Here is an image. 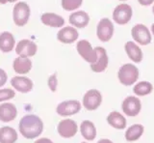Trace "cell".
Segmentation results:
<instances>
[{"instance_id":"6da1fadb","label":"cell","mask_w":154,"mask_h":143,"mask_svg":"<svg viewBox=\"0 0 154 143\" xmlns=\"http://www.w3.org/2000/svg\"><path fill=\"white\" fill-rule=\"evenodd\" d=\"M20 135L26 139H34L40 136L43 132V122L42 119L34 114L23 116L18 124Z\"/></svg>"},{"instance_id":"7a4b0ae2","label":"cell","mask_w":154,"mask_h":143,"mask_svg":"<svg viewBox=\"0 0 154 143\" xmlns=\"http://www.w3.org/2000/svg\"><path fill=\"white\" fill-rule=\"evenodd\" d=\"M119 82L125 86H131L139 78V69L133 64H124L119 68L118 73Z\"/></svg>"},{"instance_id":"3957f363","label":"cell","mask_w":154,"mask_h":143,"mask_svg":"<svg viewBox=\"0 0 154 143\" xmlns=\"http://www.w3.org/2000/svg\"><path fill=\"white\" fill-rule=\"evenodd\" d=\"M30 17V7L26 2H18L14 7L13 18L17 26H24Z\"/></svg>"},{"instance_id":"277c9868","label":"cell","mask_w":154,"mask_h":143,"mask_svg":"<svg viewBox=\"0 0 154 143\" xmlns=\"http://www.w3.org/2000/svg\"><path fill=\"white\" fill-rule=\"evenodd\" d=\"M82 104L77 100H69L60 103L56 107V112L62 117L75 115L81 110Z\"/></svg>"},{"instance_id":"5b68a950","label":"cell","mask_w":154,"mask_h":143,"mask_svg":"<svg viewBox=\"0 0 154 143\" xmlns=\"http://www.w3.org/2000/svg\"><path fill=\"white\" fill-rule=\"evenodd\" d=\"M102 103V95L96 89L88 90L83 97V106L89 111H94L97 109Z\"/></svg>"},{"instance_id":"8992f818","label":"cell","mask_w":154,"mask_h":143,"mask_svg":"<svg viewBox=\"0 0 154 143\" xmlns=\"http://www.w3.org/2000/svg\"><path fill=\"white\" fill-rule=\"evenodd\" d=\"M122 109L124 114L127 116L135 117L141 112L142 109V103L141 100L137 97L129 96L123 100L122 103Z\"/></svg>"},{"instance_id":"52a82bcc","label":"cell","mask_w":154,"mask_h":143,"mask_svg":"<svg viewBox=\"0 0 154 143\" xmlns=\"http://www.w3.org/2000/svg\"><path fill=\"white\" fill-rule=\"evenodd\" d=\"M57 132L63 138H71L78 132V125L72 119H64L58 124Z\"/></svg>"},{"instance_id":"ba28073f","label":"cell","mask_w":154,"mask_h":143,"mask_svg":"<svg viewBox=\"0 0 154 143\" xmlns=\"http://www.w3.org/2000/svg\"><path fill=\"white\" fill-rule=\"evenodd\" d=\"M76 49L78 51L79 55L90 64H93L96 60V51L93 49L91 43L87 40H81L77 43Z\"/></svg>"},{"instance_id":"9c48e42d","label":"cell","mask_w":154,"mask_h":143,"mask_svg":"<svg viewBox=\"0 0 154 143\" xmlns=\"http://www.w3.org/2000/svg\"><path fill=\"white\" fill-rule=\"evenodd\" d=\"M96 35L101 42H108L114 35V24L109 18H102L96 27Z\"/></svg>"},{"instance_id":"30bf717a","label":"cell","mask_w":154,"mask_h":143,"mask_svg":"<svg viewBox=\"0 0 154 143\" xmlns=\"http://www.w3.org/2000/svg\"><path fill=\"white\" fill-rule=\"evenodd\" d=\"M132 17V8L128 4H120L115 8L113 12V20L118 24L123 25L130 21Z\"/></svg>"},{"instance_id":"8fae6325","label":"cell","mask_w":154,"mask_h":143,"mask_svg":"<svg viewBox=\"0 0 154 143\" xmlns=\"http://www.w3.org/2000/svg\"><path fill=\"white\" fill-rule=\"evenodd\" d=\"M94 50L96 51V60L94 63L91 64V69L94 73H102L108 67L109 58L107 55L106 49L102 46H96L94 47Z\"/></svg>"},{"instance_id":"7c38bea8","label":"cell","mask_w":154,"mask_h":143,"mask_svg":"<svg viewBox=\"0 0 154 143\" xmlns=\"http://www.w3.org/2000/svg\"><path fill=\"white\" fill-rule=\"evenodd\" d=\"M131 34L135 42H137L139 45L147 46L151 42V34L149 32L148 28L143 24H136L131 31Z\"/></svg>"},{"instance_id":"4fadbf2b","label":"cell","mask_w":154,"mask_h":143,"mask_svg":"<svg viewBox=\"0 0 154 143\" xmlns=\"http://www.w3.org/2000/svg\"><path fill=\"white\" fill-rule=\"evenodd\" d=\"M38 46L34 42L24 39L19 41V43L17 45L16 52L19 57L22 58H29L32 57L37 53Z\"/></svg>"},{"instance_id":"5bb4252c","label":"cell","mask_w":154,"mask_h":143,"mask_svg":"<svg viewBox=\"0 0 154 143\" xmlns=\"http://www.w3.org/2000/svg\"><path fill=\"white\" fill-rule=\"evenodd\" d=\"M11 85L13 88L20 93H29L33 89V81L27 78L22 75H16L11 79Z\"/></svg>"},{"instance_id":"9a60e30c","label":"cell","mask_w":154,"mask_h":143,"mask_svg":"<svg viewBox=\"0 0 154 143\" xmlns=\"http://www.w3.org/2000/svg\"><path fill=\"white\" fill-rule=\"evenodd\" d=\"M17 116V109L12 103H4L0 104V121L9 123L14 121Z\"/></svg>"},{"instance_id":"2e32d148","label":"cell","mask_w":154,"mask_h":143,"mask_svg":"<svg viewBox=\"0 0 154 143\" xmlns=\"http://www.w3.org/2000/svg\"><path fill=\"white\" fill-rule=\"evenodd\" d=\"M78 31L76 28L71 26H66L65 28H62L59 32L57 33V39L63 44H72L77 39H78Z\"/></svg>"},{"instance_id":"e0dca14e","label":"cell","mask_w":154,"mask_h":143,"mask_svg":"<svg viewBox=\"0 0 154 143\" xmlns=\"http://www.w3.org/2000/svg\"><path fill=\"white\" fill-rule=\"evenodd\" d=\"M69 23L76 28H84L89 24L90 17L84 11H78L72 13L69 18Z\"/></svg>"},{"instance_id":"ac0fdd59","label":"cell","mask_w":154,"mask_h":143,"mask_svg":"<svg viewBox=\"0 0 154 143\" xmlns=\"http://www.w3.org/2000/svg\"><path fill=\"white\" fill-rule=\"evenodd\" d=\"M41 21L45 25L54 27V28L62 27L65 24L64 17L54 13H45L41 17Z\"/></svg>"},{"instance_id":"d6986e66","label":"cell","mask_w":154,"mask_h":143,"mask_svg":"<svg viewBox=\"0 0 154 143\" xmlns=\"http://www.w3.org/2000/svg\"><path fill=\"white\" fill-rule=\"evenodd\" d=\"M106 120H107L108 124L111 127L117 129V130H123V129L126 128L127 125L126 118L122 113H119L118 111H112L107 116Z\"/></svg>"},{"instance_id":"ffe728a7","label":"cell","mask_w":154,"mask_h":143,"mask_svg":"<svg viewBox=\"0 0 154 143\" xmlns=\"http://www.w3.org/2000/svg\"><path fill=\"white\" fill-rule=\"evenodd\" d=\"M80 132L86 140L93 141L96 137V128L94 124L90 120H84L82 121L80 125Z\"/></svg>"},{"instance_id":"44dd1931","label":"cell","mask_w":154,"mask_h":143,"mask_svg":"<svg viewBox=\"0 0 154 143\" xmlns=\"http://www.w3.org/2000/svg\"><path fill=\"white\" fill-rule=\"evenodd\" d=\"M124 49L128 57L135 63H140L143 60V51L134 42H127L124 46Z\"/></svg>"},{"instance_id":"7402d4cb","label":"cell","mask_w":154,"mask_h":143,"mask_svg":"<svg viewBox=\"0 0 154 143\" xmlns=\"http://www.w3.org/2000/svg\"><path fill=\"white\" fill-rule=\"evenodd\" d=\"M13 68L14 71L18 75H26L32 69V61L29 58L17 57L14 60Z\"/></svg>"},{"instance_id":"603a6c76","label":"cell","mask_w":154,"mask_h":143,"mask_svg":"<svg viewBox=\"0 0 154 143\" xmlns=\"http://www.w3.org/2000/svg\"><path fill=\"white\" fill-rule=\"evenodd\" d=\"M14 44H16V40L12 33L5 31L0 34V50L1 51L5 53L12 51Z\"/></svg>"},{"instance_id":"cb8c5ba5","label":"cell","mask_w":154,"mask_h":143,"mask_svg":"<svg viewBox=\"0 0 154 143\" xmlns=\"http://www.w3.org/2000/svg\"><path fill=\"white\" fill-rule=\"evenodd\" d=\"M17 132L14 128L5 126L0 128V143H16Z\"/></svg>"},{"instance_id":"d4e9b609","label":"cell","mask_w":154,"mask_h":143,"mask_svg":"<svg viewBox=\"0 0 154 143\" xmlns=\"http://www.w3.org/2000/svg\"><path fill=\"white\" fill-rule=\"evenodd\" d=\"M143 132L144 128L142 124H134V125L130 126L125 132V139L129 142H134L143 135Z\"/></svg>"},{"instance_id":"484cf974","label":"cell","mask_w":154,"mask_h":143,"mask_svg":"<svg viewBox=\"0 0 154 143\" xmlns=\"http://www.w3.org/2000/svg\"><path fill=\"white\" fill-rule=\"evenodd\" d=\"M153 90V85L148 81H141L138 82L133 88L134 94L138 97H143L149 95Z\"/></svg>"},{"instance_id":"4316f807","label":"cell","mask_w":154,"mask_h":143,"mask_svg":"<svg viewBox=\"0 0 154 143\" xmlns=\"http://www.w3.org/2000/svg\"><path fill=\"white\" fill-rule=\"evenodd\" d=\"M83 0H62V7L66 11H74L78 9Z\"/></svg>"},{"instance_id":"83f0119b","label":"cell","mask_w":154,"mask_h":143,"mask_svg":"<svg viewBox=\"0 0 154 143\" xmlns=\"http://www.w3.org/2000/svg\"><path fill=\"white\" fill-rule=\"evenodd\" d=\"M16 96V92L13 89L10 88H5V89H0V103L6 102L14 98Z\"/></svg>"},{"instance_id":"f1b7e54d","label":"cell","mask_w":154,"mask_h":143,"mask_svg":"<svg viewBox=\"0 0 154 143\" xmlns=\"http://www.w3.org/2000/svg\"><path fill=\"white\" fill-rule=\"evenodd\" d=\"M48 87L51 90L52 92H55L58 87V79H57V75L56 74L52 75L48 78Z\"/></svg>"},{"instance_id":"f546056e","label":"cell","mask_w":154,"mask_h":143,"mask_svg":"<svg viewBox=\"0 0 154 143\" xmlns=\"http://www.w3.org/2000/svg\"><path fill=\"white\" fill-rule=\"evenodd\" d=\"M8 80V75L3 69H0V88L6 84Z\"/></svg>"},{"instance_id":"4dcf8cb0","label":"cell","mask_w":154,"mask_h":143,"mask_svg":"<svg viewBox=\"0 0 154 143\" xmlns=\"http://www.w3.org/2000/svg\"><path fill=\"white\" fill-rule=\"evenodd\" d=\"M34 143H53V141L47 137H41V138H38V139H37Z\"/></svg>"},{"instance_id":"1f68e13d","label":"cell","mask_w":154,"mask_h":143,"mask_svg":"<svg viewBox=\"0 0 154 143\" xmlns=\"http://www.w3.org/2000/svg\"><path fill=\"white\" fill-rule=\"evenodd\" d=\"M138 2L141 4L142 6H148V5H151L154 2V0H138Z\"/></svg>"},{"instance_id":"d6a6232c","label":"cell","mask_w":154,"mask_h":143,"mask_svg":"<svg viewBox=\"0 0 154 143\" xmlns=\"http://www.w3.org/2000/svg\"><path fill=\"white\" fill-rule=\"evenodd\" d=\"M97 143H114V142L112 140L108 139V138H102V139L98 140Z\"/></svg>"},{"instance_id":"836d02e7","label":"cell","mask_w":154,"mask_h":143,"mask_svg":"<svg viewBox=\"0 0 154 143\" xmlns=\"http://www.w3.org/2000/svg\"><path fill=\"white\" fill-rule=\"evenodd\" d=\"M17 0H0V4H6L8 2H16Z\"/></svg>"},{"instance_id":"e575fe53","label":"cell","mask_w":154,"mask_h":143,"mask_svg":"<svg viewBox=\"0 0 154 143\" xmlns=\"http://www.w3.org/2000/svg\"><path fill=\"white\" fill-rule=\"evenodd\" d=\"M151 32H152V34L154 35V23L151 25Z\"/></svg>"},{"instance_id":"d590c367","label":"cell","mask_w":154,"mask_h":143,"mask_svg":"<svg viewBox=\"0 0 154 143\" xmlns=\"http://www.w3.org/2000/svg\"><path fill=\"white\" fill-rule=\"evenodd\" d=\"M152 12H153V14H154V5H153V8H152Z\"/></svg>"},{"instance_id":"8d00e7d4","label":"cell","mask_w":154,"mask_h":143,"mask_svg":"<svg viewBox=\"0 0 154 143\" xmlns=\"http://www.w3.org/2000/svg\"><path fill=\"white\" fill-rule=\"evenodd\" d=\"M119 1H126V0H119Z\"/></svg>"},{"instance_id":"74e56055","label":"cell","mask_w":154,"mask_h":143,"mask_svg":"<svg viewBox=\"0 0 154 143\" xmlns=\"http://www.w3.org/2000/svg\"><path fill=\"white\" fill-rule=\"evenodd\" d=\"M81 143H88V142H81Z\"/></svg>"}]
</instances>
